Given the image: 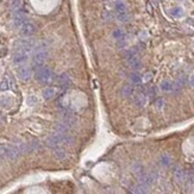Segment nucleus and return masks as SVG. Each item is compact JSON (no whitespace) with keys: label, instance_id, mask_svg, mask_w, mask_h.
Wrapping results in <instances>:
<instances>
[{"label":"nucleus","instance_id":"obj_1","mask_svg":"<svg viewBox=\"0 0 194 194\" xmlns=\"http://www.w3.org/2000/svg\"><path fill=\"white\" fill-rule=\"evenodd\" d=\"M72 142V137H69L67 134H62V132H56V134L49 136L47 138V145L48 147H59L62 144H68Z\"/></svg>","mask_w":194,"mask_h":194},{"label":"nucleus","instance_id":"obj_2","mask_svg":"<svg viewBox=\"0 0 194 194\" xmlns=\"http://www.w3.org/2000/svg\"><path fill=\"white\" fill-rule=\"evenodd\" d=\"M35 79L40 83H50L54 80V73L50 68L40 67L35 73Z\"/></svg>","mask_w":194,"mask_h":194},{"label":"nucleus","instance_id":"obj_3","mask_svg":"<svg viewBox=\"0 0 194 194\" xmlns=\"http://www.w3.org/2000/svg\"><path fill=\"white\" fill-rule=\"evenodd\" d=\"M49 59V51L48 49H40V50H35L34 56H32V67L35 69L43 67V64L47 62Z\"/></svg>","mask_w":194,"mask_h":194},{"label":"nucleus","instance_id":"obj_4","mask_svg":"<svg viewBox=\"0 0 194 194\" xmlns=\"http://www.w3.org/2000/svg\"><path fill=\"white\" fill-rule=\"evenodd\" d=\"M124 56H125V60H126L129 67L131 68V69H134V70H140L142 68L141 60L137 57V55H136V53H135L134 50H127Z\"/></svg>","mask_w":194,"mask_h":194},{"label":"nucleus","instance_id":"obj_5","mask_svg":"<svg viewBox=\"0 0 194 194\" xmlns=\"http://www.w3.org/2000/svg\"><path fill=\"white\" fill-rule=\"evenodd\" d=\"M29 56H30V53L29 51H25V50H14V54L12 56V62L14 64H23L25 63L27 60H29Z\"/></svg>","mask_w":194,"mask_h":194},{"label":"nucleus","instance_id":"obj_6","mask_svg":"<svg viewBox=\"0 0 194 194\" xmlns=\"http://www.w3.org/2000/svg\"><path fill=\"white\" fill-rule=\"evenodd\" d=\"M116 12H117V18L118 20H121V23H125L129 19V13H127L126 6L124 2L121 1H118L116 4Z\"/></svg>","mask_w":194,"mask_h":194},{"label":"nucleus","instance_id":"obj_7","mask_svg":"<svg viewBox=\"0 0 194 194\" xmlns=\"http://www.w3.org/2000/svg\"><path fill=\"white\" fill-rule=\"evenodd\" d=\"M36 25L31 21H25L21 26L19 27V34L23 37H30L36 32Z\"/></svg>","mask_w":194,"mask_h":194},{"label":"nucleus","instance_id":"obj_8","mask_svg":"<svg viewBox=\"0 0 194 194\" xmlns=\"http://www.w3.org/2000/svg\"><path fill=\"white\" fill-rule=\"evenodd\" d=\"M25 21H27L26 19V14L25 12L19 8V10H16L13 11V24L16 27H20Z\"/></svg>","mask_w":194,"mask_h":194},{"label":"nucleus","instance_id":"obj_9","mask_svg":"<svg viewBox=\"0 0 194 194\" xmlns=\"http://www.w3.org/2000/svg\"><path fill=\"white\" fill-rule=\"evenodd\" d=\"M179 83L177 82H174V81L170 80H164L161 82L160 88L162 92H167V93H172V92H175L179 89Z\"/></svg>","mask_w":194,"mask_h":194},{"label":"nucleus","instance_id":"obj_10","mask_svg":"<svg viewBox=\"0 0 194 194\" xmlns=\"http://www.w3.org/2000/svg\"><path fill=\"white\" fill-rule=\"evenodd\" d=\"M5 148V156H7L8 159L11 160H14L17 159L20 154V150L18 149V147H14V145H8V147H4Z\"/></svg>","mask_w":194,"mask_h":194},{"label":"nucleus","instance_id":"obj_11","mask_svg":"<svg viewBox=\"0 0 194 194\" xmlns=\"http://www.w3.org/2000/svg\"><path fill=\"white\" fill-rule=\"evenodd\" d=\"M17 75L20 80H29L31 76V69L27 66H21L17 69Z\"/></svg>","mask_w":194,"mask_h":194},{"label":"nucleus","instance_id":"obj_12","mask_svg":"<svg viewBox=\"0 0 194 194\" xmlns=\"http://www.w3.org/2000/svg\"><path fill=\"white\" fill-rule=\"evenodd\" d=\"M55 80H56V83L61 87H67L68 85L70 83V78L66 73H61L60 75H57L55 78Z\"/></svg>","mask_w":194,"mask_h":194},{"label":"nucleus","instance_id":"obj_13","mask_svg":"<svg viewBox=\"0 0 194 194\" xmlns=\"http://www.w3.org/2000/svg\"><path fill=\"white\" fill-rule=\"evenodd\" d=\"M135 94V102H136V105L137 106H144L145 105V102H147V97H145V94L143 93V92H136Z\"/></svg>","mask_w":194,"mask_h":194},{"label":"nucleus","instance_id":"obj_14","mask_svg":"<svg viewBox=\"0 0 194 194\" xmlns=\"http://www.w3.org/2000/svg\"><path fill=\"white\" fill-rule=\"evenodd\" d=\"M55 93H56L55 88H53V87H47V88H44V89H43V92H42V95H43V98H44V99L49 100V99L54 98Z\"/></svg>","mask_w":194,"mask_h":194},{"label":"nucleus","instance_id":"obj_15","mask_svg":"<svg viewBox=\"0 0 194 194\" xmlns=\"http://www.w3.org/2000/svg\"><path fill=\"white\" fill-rule=\"evenodd\" d=\"M21 2H23V0H8V7L11 11L19 10L20 6H21Z\"/></svg>","mask_w":194,"mask_h":194},{"label":"nucleus","instance_id":"obj_16","mask_svg":"<svg viewBox=\"0 0 194 194\" xmlns=\"http://www.w3.org/2000/svg\"><path fill=\"white\" fill-rule=\"evenodd\" d=\"M174 176L176 181L177 182H182V181L186 179V175H185V172L180 169V168H177V169H175V173H174Z\"/></svg>","mask_w":194,"mask_h":194},{"label":"nucleus","instance_id":"obj_17","mask_svg":"<svg viewBox=\"0 0 194 194\" xmlns=\"http://www.w3.org/2000/svg\"><path fill=\"white\" fill-rule=\"evenodd\" d=\"M135 91L132 86H130V85H127L125 87L123 88V91H121V94L124 95V97H131V95H134Z\"/></svg>","mask_w":194,"mask_h":194},{"label":"nucleus","instance_id":"obj_18","mask_svg":"<svg viewBox=\"0 0 194 194\" xmlns=\"http://www.w3.org/2000/svg\"><path fill=\"white\" fill-rule=\"evenodd\" d=\"M170 14H172L173 17L179 18V17H182V14H183V10H182L181 7H174V8H172V10H170Z\"/></svg>","mask_w":194,"mask_h":194},{"label":"nucleus","instance_id":"obj_19","mask_svg":"<svg viewBox=\"0 0 194 194\" xmlns=\"http://www.w3.org/2000/svg\"><path fill=\"white\" fill-rule=\"evenodd\" d=\"M54 155H55L56 159H59V160H63V159H66V156H67L66 151H64L63 149H56Z\"/></svg>","mask_w":194,"mask_h":194},{"label":"nucleus","instance_id":"obj_20","mask_svg":"<svg viewBox=\"0 0 194 194\" xmlns=\"http://www.w3.org/2000/svg\"><path fill=\"white\" fill-rule=\"evenodd\" d=\"M112 35L116 40H123L124 38V31L121 29H116Z\"/></svg>","mask_w":194,"mask_h":194},{"label":"nucleus","instance_id":"obj_21","mask_svg":"<svg viewBox=\"0 0 194 194\" xmlns=\"http://www.w3.org/2000/svg\"><path fill=\"white\" fill-rule=\"evenodd\" d=\"M131 193L132 194H147V192L144 191V188L142 186H134L131 189Z\"/></svg>","mask_w":194,"mask_h":194},{"label":"nucleus","instance_id":"obj_22","mask_svg":"<svg viewBox=\"0 0 194 194\" xmlns=\"http://www.w3.org/2000/svg\"><path fill=\"white\" fill-rule=\"evenodd\" d=\"M130 80L131 82H134V83H141L142 82V79L140 75H137L136 73H132L130 75Z\"/></svg>","mask_w":194,"mask_h":194},{"label":"nucleus","instance_id":"obj_23","mask_svg":"<svg viewBox=\"0 0 194 194\" xmlns=\"http://www.w3.org/2000/svg\"><path fill=\"white\" fill-rule=\"evenodd\" d=\"M8 81L7 79H4V80L0 82V91H7L8 89Z\"/></svg>","mask_w":194,"mask_h":194},{"label":"nucleus","instance_id":"obj_24","mask_svg":"<svg viewBox=\"0 0 194 194\" xmlns=\"http://www.w3.org/2000/svg\"><path fill=\"white\" fill-rule=\"evenodd\" d=\"M161 163H162L163 166H169V164H170V159H169V156L163 155V156L161 157Z\"/></svg>","mask_w":194,"mask_h":194},{"label":"nucleus","instance_id":"obj_25","mask_svg":"<svg viewBox=\"0 0 194 194\" xmlns=\"http://www.w3.org/2000/svg\"><path fill=\"white\" fill-rule=\"evenodd\" d=\"M36 102H37V98H36L35 95H31V97H29V98H27V104H29V105H31V106H32V105H35Z\"/></svg>","mask_w":194,"mask_h":194},{"label":"nucleus","instance_id":"obj_26","mask_svg":"<svg viewBox=\"0 0 194 194\" xmlns=\"http://www.w3.org/2000/svg\"><path fill=\"white\" fill-rule=\"evenodd\" d=\"M4 156H5V148L0 145V159L4 157Z\"/></svg>","mask_w":194,"mask_h":194},{"label":"nucleus","instance_id":"obj_27","mask_svg":"<svg viewBox=\"0 0 194 194\" xmlns=\"http://www.w3.org/2000/svg\"><path fill=\"white\" fill-rule=\"evenodd\" d=\"M189 85L192 86V87H194V73L191 75V78H189Z\"/></svg>","mask_w":194,"mask_h":194}]
</instances>
